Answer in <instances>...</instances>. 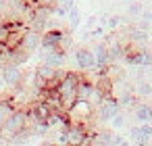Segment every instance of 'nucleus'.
Instances as JSON below:
<instances>
[{"label": "nucleus", "instance_id": "nucleus-1", "mask_svg": "<svg viewBox=\"0 0 152 146\" xmlns=\"http://www.w3.org/2000/svg\"><path fill=\"white\" fill-rule=\"evenodd\" d=\"M23 127H27V111H25L23 106H17V109L9 115V119L2 123V127H0V134H2V136L9 140L13 134L21 131Z\"/></svg>", "mask_w": 152, "mask_h": 146}, {"label": "nucleus", "instance_id": "nucleus-2", "mask_svg": "<svg viewBox=\"0 0 152 146\" xmlns=\"http://www.w3.org/2000/svg\"><path fill=\"white\" fill-rule=\"evenodd\" d=\"M119 111H121V104H119V100L110 94V96H104V100L94 109V117H96L100 123H108Z\"/></svg>", "mask_w": 152, "mask_h": 146}, {"label": "nucleus", "instance_id": "nucleus-3", "mask_svg": "<svg viewBox=\"0 0 152 146\" xmlns=\"http://www.w3.org/2000/svg\"><path fill=\"white\" fill-rule=\"evenodd\" d=\"M0 79H2V84H4L7 88L15 90L17 86L23 84V71H21V67L15 65V63H4L2 73H0Z\"/></svg>", "mask_w": 152, "mask_h": 146}, {"label": "nucleus", "instance_id": "nucleus-4", "mask_svg": "<svg viewBox=\"0 0 152 146\" xmlns=\"http://www.w3.org/2000/svg\"><path fill=\"white\" fill-rule=\"evenodd\" d=\"M75 63H77V69H79L81 73L98 71V67H96V56H94L92 48L79 46V48L75 50Z\"/></svg>", "mask_w": 152, "mask_h": 146}, {"label": "nucleus", "instance_id": "nucleus-5", "mask_svg": "<svg viewBox=\"0 0 152 146\" xmlns=\"http://www.w3.org/2000/svg\"><path fill=\"white\" fill-rule=\"evenodd\" d=\"M40 42H42V34L36 32V29H31V27H27V29L23 32V36H21L19 46L31 54V52H36V50L40 48Z\"/></svg>", "mask_w": 152, "mask_h": 146}, {"label": "nucleus", "instance_id": "nucleus-6", "mask_svg": "<svg viewBox=\"0 0 152 146\" xmlns=\"http://www.w3.org/2000/svg\"><path fill=\"white\" fill-rule=\"evenodd\" d=\"M42 50H44V61L48 65H52V67H65V63H67V52L65 50H61L58 46H54V48H42Z\"/></svg>", "mask_w": 152, "mask_h": 146}, {"label": "nucleus", "instance_id": "nucleus-7", "mask_svg": "<svg viewBox=\"0 0 152 146\" xmlns=\"http://www.w3.org/2000/svg\"><path fill=\"white\" fill-rule=\"evenodd\" d=\"M92 52H94V56H96V67H98V71H104V69L110 65V61H108V50H106V42H98V44L92 48Z\"/></svg>", "mask_w": 152, "mask_h": 146}, {"label": "nucleus", "instance_id": "nucleus-8", "mask_svg": "<svg viewBox=\"0 0 152 146\" xmlns=\"http://www.w3.org/2000/svg\"><path fill=\"white\" fill-rule=\"evenodd\" d=\"M63 29H46L44 34H42V42H40V48H54V46H58V42H61V38H63Z\"/></svg>", "mask_w": 152, "mask_h": 146}, {"label": "nucleus", "instance_id": "nucleus-9", "mask_svg": "<svg viewBox=\"0 0 152 146\" xmlns=\"http://www.w3.org/2000/svg\"><path fill=\"white\" fill-rule=\"evenodd\" d=\"M133 117H135V121H140V123L150 121V119H152V104L137 100V102L133 104Z\"/></svg>", "mask_w": 152, "mask_h": 146}, {"label": "nucleus", "instance_id": "nucleus-10", "mask_svg": "<svg viewBox=\"0 0 152 146\" xmlns=\"http://www.w3.org/2000/svg\"><path fill=\"white\" fill-rule=\"evenodd\" d=\"M113 131H94L90 138V144L94 146H113Z\"/></svg>", "mask_w": 152, "mask_h": 146}, {"label": "nucleus", "instance_id": "nucleus-11", "mask_svg": "<svg viewBox=\"0 0 152 146\" xmlns=\"http://www.w3.org/2000/svg\"><path fill=\"white\" fill-rule=\"evenodd\" d=\"M54 71H56V67H52V65H48L46 61H42V63H40V65L36 67V73H38L40 77H44V79H46L48 84H50V81L54 79Z\"/></svg>", "mask_w": 152, "mask_h": 146}, {"label": "nucleus", "instance_id": "nucleus-12", "mask_svg": "<svg viewBox=\"0 0 152 146\" xmlns=\"http://www.w3.org/2000/svg\"><path fill=\"white\" fill-rule=\"evenodd\" d=\"M15 109H17L15 100H2V98H0V127H2V123L9 119V115H11Z\"/></svg>", "mask_w": 152, "mask_h": 146}, {"label": "nucleus", "instance_id": "nucleus-13", "mask_svg": "<svg viewBox=\"0 0 152 146\" xmlns=\"http://www.w3.org/2000/svg\"><path fill=\"white\" fill-rule=\"evenodd\" d=\"M129 142H133V144H137V146H146L148 144V138L142 134V129H140V125H135V127H131L129 129Z\"/></svg>", "mask_w": 152, "mask_h": 146}, {"label": "nucleus", "instance_id": "nucleus-14", "mask_svg": "<svg viewBox=\"0 0 152 146\" xmlns=\"http://www.w3.org/2000/svg\"><path fill=\"white\" fill-rule=\"evenodd\" d=\"M133 92L137 94V98H148V96H152V84L146 79H140Z\"/></svg>", "mask_w": 152, "mask_h": 146}, {"label": "nucleus", "instance_id": "nucleus-15", "mask_svg": "<svg viewBox=\"0 0 152 146\" xmlns=\"http://www.w3.org/2000/svg\"><path fill=\"white\" fill-rule=\"evenodd\" d=\"M67 17H69V25H71V29H77L79 23H81V13H79V9H77V7H71V9L67 11Z\"/></svg>", "mask_w": 152, "mask_h": 146}, {"label": "nucleus", "instance_id": "nucleus-16", "mask_svg": "<svg viewBox=\"0 0 152 146\" xmlns=\"http://www.w3.org/2000/svg\"><path fill=\"white\" fill-rule=\"evenodd\" d=\"M104 96H106V94H104V92H102L98 86H94V88H92V92H90V96H88V102H90V104L96 109V106H98V104L104 100Z\"/></svg>", "mask_w": 152, "mask_h": 146}, {"label": "nucleus", "instance_id": "nucleus-17", "mask_svg": "<svg viewBox=\"0 0 152 146\" xmlns=\"http://www.w3.org/2000/svg\"><path fill=\"white\" fill-rule=\"evenodd\" d=\"M125 123H127V117H125L121 111H119V113H117V115L110 119V125H113L115 129H121V127H125Z\"/></svg>", "mask_w": 152, "mask_h": 146}, {"label": "nucleus", "instance_id": "nucleus-18", "mask_svg": "<svg viewBox=\"0 0 152 146\" xmlns=\"http://www.w3.org/2000/svg\"><path fill=\"white\" fill-rule=\"evenodd\" d=\"M108 29H117V27H121L123 25V17H119V15H113V17H106V23H104Z\"/></svg>", "mask_w": 152, "mask_h": 146}, {"label": "nucleus", "instance_id": "nucleus-19", "mask_svg": "<svg viewBox=\"0 0 152 146\" xmlns=\"http://www.w3.org/2000/svg\"><path fill=\"white\" fill-rule=\"evenodd\" d=\"M71 46H73V38H71V34H67V32H65V34H63V38H61V42H58V48L67 52Z\"/></svg>", "mask_w": 152, "mask_h": 146}, {"label": "nucleus", "instance_id": "nucleus-20", "mask_svg": "<svg viewBox=\"0 0 152 146\" xmlns=\"http://www.w3.org/2000/svg\"><path fill=\"white\" fill-rule=\"evenodd\" d=\"M142 11H144L142 2H131V4H129V9H127V13H129L131 17H140V15H142Z\"/></svg>", "mask_w": 152, "mask_h": 146}, {"label": "nucleus", "instance_id": "nucleus-21", "mask_svg": "<svg viewBox=\"0 0 152 146\" xmlns=\"http://www.w3.org/2000/svg\"><path fill=\"white\" fill-rule=\"evenodd\" d=\"M127 144H131L125 136H119V134H115L113 136V146H127Z\"/></svg>", "mask_w": 152, "mask_h": 146}, {"label": "nucleus", "instance_id": "nucleus-22", "mask_svg": "<svg viewBox=\"0 0 152 146\" xmlns=\"http://www.w3.org/2000/svg\"><path fill=\"white\" fill-rule=\"evenodd\" d=\"M140 129H142V134L150 140L152 138V125H150V121H144V123H140Z\"/></svg>", "mask_w": 152, "mask_h": 146}, {"label": "nucleus", "instance_id": "nucleus-23", "mask_svg": "<svg viewBox=\"0 0 152 146\" xmlns=\"http://www.w3.org/2000/svg\"><path fill=\"white\" fill-rule=\"evenodd\" d=\"M7 38H9V27H7L4 21H0V44H4Z\"/></svg>", "mask_w": 152, "mask_h": 146}, {"label": "nucleus", "instance_id": "nucleus-24", "mask_svg": "<svg viewBox=\"0 0 152 146\" xmlns=\"http://www.w3.org/2000/svg\"><path fill=\"white\" fill-rule=\"evenodd\" d=\"M140 19H144V21H148V23H152V13H150V11H142V15H140Z\"/></svg>", "mask_w": 152, "mask_h": 146}, {"label": "nucleus", "instance_id": "nucleus-25", "mask_svg": "<svg viewBox=\"0 0 152 146\" xmlns=\"http://www.w3.org/2000/svg\"><path fill=\"white\" fill-rule=\"evenodd\" d=\"M96 23H98V17H88V21H86V25L92 29V27H96Z\"/></svg>", "mask_w": 152, "mask_h": 146}, {"label": "nucleus", "instance_id": "nucleus-26", "mask_svg": "<svg viewBox=\"0 0 152 146\" xmlns=\"http://www.w3.org/2000/svg\"><path fill=\"white\" fill-rule=\"evenodd\" d=\"M148 144H152V138H150V140H148Z\"/></svg>", "mask_w": 152, "mask_h": 146}, {"label": "nucleus", "instance_id": "nucleus-27", "mask_svg": "<svg viewBox=\"0 0 152 146\" xmlns=\"http://www.w3.org/2000/svg\"><path fill=\"white\" fill-rule=\"evenodd\" d=\"M27 2H34V0H27Z\"/></svg>", "mask_w": 152, "mask_h": 146}, {"label": "nucleus", "instance_id": "nucleus-28", "mask_svg": "<svg viewBox=\"0 0 152 146\" xmlns=\"http://www.w3.org/2000/svg\"><path fill=\"white\" fill-rule=\"evenodd\" d=\"M150 125H152V119H150Z\"/></svg>", "mask_w": 152, "mask_h": 146}]
</instances>
